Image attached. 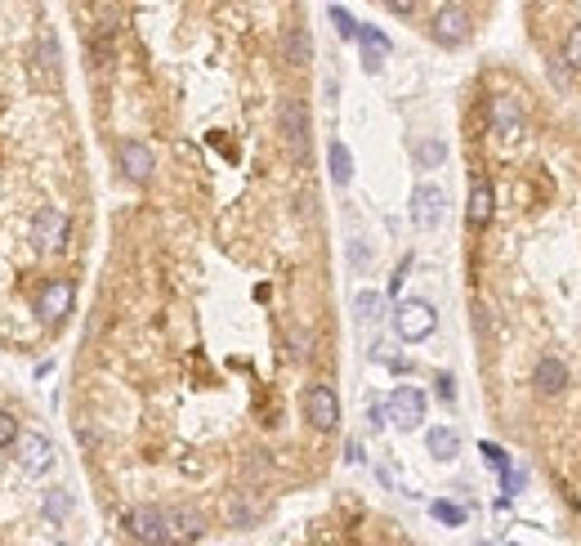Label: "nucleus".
Wrapping results in <instances>:
<instances>
[{"label": "nucleus", "instance_id": "nucleus-1", "mask_svg": "<svg viewBox=\"0 0 581 546\" xmlns=\"http://www.w3.org/2000/svg\"><path fill=\"white\" fill-rule=\"evenodd\" d=\"M121 529H125V538L130 542H170V524H166V511L161 506H130L125 515H121Z\"/></svg>", "mask_w": 581, "mask_h": 546}, {"label": "nucleus", "instance_id": "nucleus-2", "mask_svg": "<svg viewBox=\"0 0 581 546\" xmlns=\"http://www.w3.org/2000/svg\"><path fill=\"white\" fill-rule=\"evenodd\" d=\"M439 327V314H434V305L430 300H403L398 309H394V332L403 336V341H425L430 332Z\"/></svg>", "mask_w": 581, "mask_h": 546}, {"label": "nucleus", "instance_id": "nucleus-3", "mask_svg": "<svg viewBox=\"0 0 581 546\" xmlns=\"http://www.w3.org/2000/svg\"><path fill=\"white\" fill-rule=\"evenodd\" d=\"M304 416H309L313 430L331 434L340 425V399H336V390L331 386H309L304 390Z\"/></svg>", "mask_w": 581, "mask_h": 546}, {"label": "nucleus", "instance_id": "nucleus-4", "mask_svg": "<svg viewBox=\"0 0 581 546\" xmlns=\"http://www.w3.org/2000/svg\"><path fill=\"white\" fill-rule=\"evenodd\" d=\"M68 242V211L59 206H41L32 220V247L36 251H59Z\"/></svg>", "mask_w": 581, "mask_h": 546}, {"label": "nucleus", "instance_id": "nucleus-5", "mask_svg": "<svg viewBox=\"0 0 581 546\" xmlns=\"http://www.w3.org/2000/svg\"><path fill=\"white\" fill-rule=\"evenodd\" d=\"M443 215H448V193L439 184H421L412 193V224L416 229H439Z\"/></svg>", "mask_w": 581, "mask_h": 546}, {"label": "nucleus", "instance_id": "nucleus-6", "mask_svg": "<svg viewBox=\"0 0 581 546\" xmlns=\"http://www.w3.org/2000/svg\"><path fill=\"white\" fill-rule=\"evenodd\" d=\"M277 126H282L286 148H291L295 157H304V148H309V108H304L300 99H282V108H277Z\"/></svg>", "mask_w": 581, "mask_h": 546}, {"label": "nucleus", "instance_id": "nucleus-7", "mask_svg": "<svg viewBox=\"0 0 581 546\" xmlns=\"http://www.w3.org/2000/svg\"><path fill=\"white\" fill-rule=\"evenodd\" d=\"M116 166H121V175H125V179L148 184V179H152V170H157V157H152V148H148L143 139H125V143L116 148Z\"/></svg>", "mask_w": 581, "mask_h": 546}, {"label": "nucleus", "instance_id": "nucleus-8", "mask_svg": "<svg viewBox=\"0 0 581 546\" xmlns=\"http://www.w3.org/2000/svg\"><path fill=\"white\" fill-rule=\"evenodd\" d=\"M385 408H389V421H394L398 430H416V425L425 421V395H421L416 386H398Z\"/></svg>", "mask_w": 581, "mask_h": 546}, {"label": "nucleus", "instance_id": "nucleus-9", "mask_svg": "<svg viewBox=\"0 0 581 546\" xmlns=\"http://www.w3.org/2000/svg\"><path fill=\"white\" fill-rule=\"evenodd\" d=\"M72 300H77V287H72L68 278H54V282H45V291L36 296V314H41L45 323H63V318L72 314Z\"/></svg>", "mask_w": 581, "mask_h": 546}, {"label": "nucleus", "instance_id": "nucleus-10", "mask_svg": "<svg viewBox=\"0 0 581 546\" xmlns=\"http://www.w3.org/2000/svg\"><path fill=\"white\" fill-rule=\"evenodd\" d=\"M487 122H492V135L501 139H523V108H519V99H510V95H496V99H487Z\"/></svg>", "mask_w": 581, "mask_h": 546}, {"label": "nucleus", "instance_id": "nucleus-11", "mask_svg": "<svg viewBox=\"0 0 581 546\" xmlns=\"http://www.w3.org/2000/svg\"><path fill=\"white\" fill-rule=\"evenodd\" d=\"M434 41L443 45V50H457L469 41V14L457 9V5H443L439 14H434Z\"/></svg>", "mask_w": 581, "mask_h": 546}, {"label": "nucleus", "instance_id": "nucleus-12", "mask_svg": "<svg viewBox=\"0 0 581 546\" xmlns=\"http://www.w3.org/2000/svg\"><path fill=\"white\" fill-rule=\"evenodd\" d=\"M14 448H18L23 470H32V475H41V470H50V466H54V448H50V439H45V434H18V439H14Z\"/></svg>", "mask_w": 581, "mask_h": 546}, {"label": "nucleus", "instance_id": "nucleus-13", "mask_svg": "<svg viewBox=\"0 0 581 546\" xmlns=\"http://www.w3.org/2000/svg\"><path fill=\"white\" fill-rule=\"evenodd\" d=\"M166 524H170V542H202L206 538V520L188 506H175L166 511Z\"/></svg>", "mask_w": 581, "mask_h": 546}, {"label": "nucleus", "instance_id": "nucleus-14", "mask_svg": "<svg viewBox=\"0 0 581 546\" xmlns=\"http://www.w3.org/2000/svg\"><path fill=\"white\" fill-rule=\"evenodd\" d=\"M358 45H362V68L367 72H380L385 68V54H389V36L380 27H362L358 23Z\"/></svg>", "mask_w": 581, "mask_h": 546}, {"label": "nucleus", "instance_id": "nucleus-15", "mask_svg": "<svg viewBox=\"0 0 581 546\" xmlns=\"http://www.w3.org/2000/svg\"><path fill=\"white\" fill-rule=\"evenodd\" d=\"M492 206H496V197H492V184H474L469 188V206H465V220H469V229H487L492 224Z\"/></svg>", "mask_w": 581, "mask_h": 546}, {"label": "nucleus", "instance_id": "nucleus-16", "mask_svg": "<svg viewBox=\"0 0 581 546\" xmlns=\"http://www.w3.org/2000/svg\"><path fill=\"white\" fill-rule=\"evenodd\" d=\"M532 386H537L541 399H550V395H559V390L568 386V368H564L559 359H541L537 372H532Z\"/></svg>", "mask_w": 581, "mask_h": 546}, {"label": "nucleus", "instance_id": "nucleus-17", "mask_svg": "<svg viewBox=\"0 0 581 546\" xmlns=\"http://www.w3.org/2000/svg\"><path fill=\"white\" fill-rule=\"evenodd\" d=\"M282 50H286V63H291V68H309V63H313V41H309L304 27H291V32L282 36Z\"/></svg>", "mask_w": 581, "mask_h": 546}, {"label": "nucleus", "instance_id": "nucleus-18", "mask_svg": "<svg viewBox=\"0 0 581 546\" xmlns=\"http://www.w3.org/2000/svg\"><path fill=\"white\" fill-rule=\"evenodd\" d=\"M425 448H430V457H439V461H452V457L461 452V434H457L452 425H434V430L425 434Z\"/></svg>", "mask_w": 581, "mask_h": 546}, {"label": "nucleus", "instance_id": "nucleus-19", "mask_svg": "<svg viewBox=\"0 0 581 546\" xmlns=\"http://www.w3.org/2000/svg\"><path fill=\"white\" fill-rule=\"evenodd\" d=\"M353 314H358V323H380L385 318V296L380 291H358L353 296Z\"/></svg>", "mask_w": 581, "mask_h": 546}, {"label": "nucleus", "instance_id": "nucleus-20", "mask_svg": "<svg viewBox=\"0 0 581 546\" xmlns=\"http://www.w3.org/2000/svg\"><path fill=\"white\" fill-rule=\"evenodd\" d=\"M327 166H331V179H336L340 188L353 179V152H349L345 143H331V148H327Z\"/></svg>", "mask_w": 581, "mask_h": 546}, {"label": "nucleus", "instance_id": "nucleus-21", "mask_svg": "<svg viewBox=\"0 0 581 546\" xmlns=\"http://www.w3.org/2000/svg\"><path fill=\"white\" fill-rule=\"evenodd\" d=\"M36 59H41V68H45L50 77H59L63 50H59V41H54V36H41V45H36Z\"/></svg>", "mask_w": 581, "mask_h": 546}, {"label": "nucleus", "instance_id": "nucleus-22", "mask_svg": "<svg viewBox=\"0 0 581 546\" xmlns=\"http://www.w3.org/2000/svg\"><path fill=\"white\" fill-rule=\"evenodd\" d=\"M443 157H448V148H443V139H425V143H416V161H421L425 170H434V166H443Z\"/></svg>", "mask_w": 581, "mask_h": 546}, {"label": "nucleus", "instance_id": "nucleus-23", "mask_svg": "<svg viewBox=\"0 0 581 546\" xmlns=\"http://www.w3.org/2000/svg\"><path fill=\"white\" fill-rule=\"evenodd\" d=\"M430 515H434L439 524H448V529H461L465 524V506H457V502H434Z\"/></svg>", "mask_w": 581, "mask_h": 546}, {"label": "nucleus", "instance_id": "nucleus-24", "mask_svg": "<svg viewBox=\"0 0 581 546\" xmlns=\"http://www.w3.org/2000/svg\"><path fill=\"white\" fill-rule=\"evenodd\" d=\"M229 524L232 529H255V524H259V511H255V506H246V502H232L229 506Z\"/></svg>", "mask_w": 581, "mask_h": 546}, {"label": "nucleus", "instance_id": "nucleus-25", "mask_svg": "<svg viewBox=\"0 0 581 546\" xmlns=\"http://www.w3.org/2000/svg\"><path fill=\"white\" fill-rule=\"evenodd\" d=\"M331 23H336V32H340L345 41H358V18H353L349 9H340L336 0H331Z\"/></svg>", "mask_w": 581, "mask_h": 546}, {"label": "nucleus", "instance_id": "nucleus-26", "mask_svg": "<svg viewBox=\"0 0 581 546\" xmlns=\"http://www.w3.org/2000/svg\"><path fill=\"white\" fill-rule=\"evenodd\" d=\"M478 452H483V461H487L496 475H505V470H510V457H505V448H501V443H478Z\"/></svg>", "mask_w": 581, "mask_h": 546}, {"label": "nucleus", "instance_id": "nucleus-27", "mask_svg": "<svg viewBox=\"0 0 581 546\" xmlns=\"http://www.w3.org/2000/svg\"><path fill=\"white\" fill-rule=\"evenodd\" d=\"M564 59H568V68H577L581 72V27L568 32V41H564Z\"/></svg>", "mask_w": 581, "mask_h": 546}, {"label": "nucleus", "instance_id": "nucleus-28", "mask_svg": "<svg viewBox=\"0 0 581 546\" xmlns=\"http://www.w3.org/2000/svg\"><path fill=\"white\" fill-rule=\"evenodd\" d=\"M523 484H528V470H514V466H510V470L501 475V488H505V493H519Z\"/></svg>", "mask_w": 581, "mask_h": 546}, {"label": "nucleus", "instance_id": "nucleus-29", "mask_svg": "<svg viewBox=\"0 0 581 546\" xmlns=\"http://www.w3.org/2000/svg\"><path fill=\"white\" fill-rule=\"evenodd\" d=\"M68 506H72V502H68V493L45 497V515H54V520H63V515H68Z\"/></svg>", "mask_w": 581, "mask_h": 546}, {"label": "nucleus", "instance_id": "nucleus-30", "mask_svg": "<svg viewBox=\"0 0 581 546\" xmlns=\"http://www.w3.org/2000/svg\"><path fill=\"white\" fill-rule=\"evenodd\" d=\"M14 439H18V421H14L9 412H0V448L14 443Z\"/></svg>", "mask_w": 581, "mask_h": 546}, {"label": "nucleus", "instance_id": "nucleus-31", "mask_svg": "<svg viewBox=\"0 0 581 546\" xmlns=\"http://www.w3.org/2000/svg\"><path fill=\"white\" fill-rule=\"evenodd\" d=\"M291 354L295 359H309V332H291Z\"/></svg>", "mask_w": 581, "mask_h": 546}, {"label": "nucleus", "instance_id": "nucleus-32", "mask_svg": "<svg viewBox=\"0 0 581 546\" xmlns=\"http://www.w3.org/2000/svg\"><path fill=\"white\" fill-rule=\"evenodd\" d=\"M434 386H439V399H443V404H452V399H457V381H452L448 372H443V377H439Z\"/></svg>", "mask_w": 581, "mask_h": 546}, {"label": "nucleus", "instance_id": "nucleus-33", "mask_svg": "<svg viewBox=\"0 0 581 546\" xmlns=\"http://www.w3.org/2000/svg\"><path fill=\"white\" fill-rule=\"evenodd\" d=\"M407 269H412V256H407V260H403V265L394 269V278H389V291H398V287L407 282Z\"/></svg>", "mask_w": 581, "mask_h": 546}, {"label": "nucleus", "instance_id": "nucleus-34", "mask_svg": "<svg viewBox=\"0 0 581 546\" xmlns=\"http://www.w3.org/2000/svg\"><path fill=\"white\" fill-rule=\"evenodd\" d=\"M367 416H371V430H380V425H385V416H389V408L371 404V408H367Z\"/></svg>", "mask_w": 581, "mask_h": 546}, {"label": "nucleus", "instance_id": "nucleus-35", "mask_svg": "<svg viewBox=\"0 0 581 546\" xmlns=\"http://www.w3.org/2000/svg\"><path fill=\"white\" fill-rule=\"evenodd\" d=\"M385 9H389V14H412L416 0H385Z\"/></svg>", "mask_w": 581, "mask_h": 546}]
</instances>
